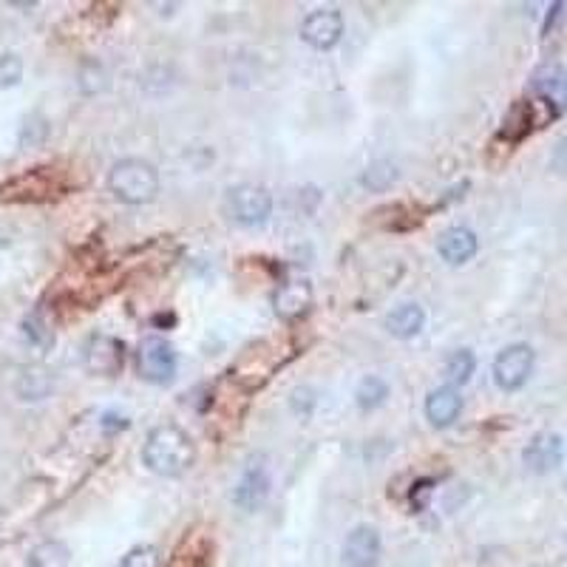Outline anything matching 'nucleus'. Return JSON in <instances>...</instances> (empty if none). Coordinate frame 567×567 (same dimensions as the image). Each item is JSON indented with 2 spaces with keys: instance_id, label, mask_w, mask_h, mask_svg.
I'll list each match as a JSON object with an SVG mask.
<instances>
[{
  "instance_id": "f257e3e1",
  "label": "nucleus",
  "mask_w": 567,
  "mask_h": 567,
  "mask_svg": "<svg viewBox=\"0 0 567 567\" xmlns=\"http://www.w3.org/2000/svg\"><path fill=\"white\" fill-rule=\"evenodd\" d=\"M193 463H196V446L188 431L173 423L156 426L142 446V465L156 477H182Z\"/></svg>"
},
{
  "instance_id": "f03ea898",
  "label": "nucleus",
  "mask_w": 567,
  "mask_h": 567,
  "mask_svg": "<svg viewBox=\"0 0 567 567\" xmlns=\"http://www.w3.org/2000/svg\"><path fill=\"white\" fill-rule=\"evenodd\" d=\"M108 190L122 205H148L159 196V173L145 159H120L108 171Z\"/></svg>"
},
{
  "instance_id": "7ed1b4c3",
  "label": "nucleus",
  "mask_w": 567,
  "mask_h": 567,
  "mask_svg": "<svg viewBox=\"0 0 567 567\" xmlns=\"http://www.w3.org/2000/svg\"><path fill=\"white\" fill-rule=\"evenodd\" d=\"M227 213L241 227H261L273 216V193L253 182L236 185L227 190Z\"/></svg>"
},
{
  "instance_id": "20e7f679",
  "label": "nucleus",
  "mask_w": 567,
  "mask_h": 567,
  "mask_svg": "<svg viewBox=\"0 0 567 567\" xmlns=\"http://www.w3.org/2000/svg\"><path fill=\"white\" fill-rule=\"evenodd\" d=\"M176 349H173L165 338L151 335L139 344V378L154 383V386H165L176 378Z\"/></svg>"
},
{
  "instance_id": "39448f33",
  "label": "nucleus",
  "mask_w": 567,
  "mask_h": 567,
  "mask_svg": "<svg viewBox=\"0 0 567 567\" xmlns=\"http://www.w3.org/2000/svg\"><path fill=\"white\" fill-rule=\"evenodd\" d=\"M536 355L528 344L505 346L494 361V383L502 392H516L522 389L533 372Z\"/></svg>"
},
{
  "instance_id": "423d86ee",
  "label": "nucleus",
  "mask_w": 567,
  "mask_h": 567,
  "mask_svg": "<svg viewBox=\"0 0 567 567\" xmlns=\"http://www.w3.org/2000/svg\"><path fill=\"white\" fill-rule=\"evenodd\" d=\"M344 37V15L338 9H315L301 23V40L315 52H329Z\"/></svg>"
},
{
  "instance_id": "0eeeda50",
  "label": "nucleus",
  "mask_w": 567,
  "mask_h": 567,
  "mask_svg": "<svg viewBox=\"0 0 567 567\" xmlns=\"http://www.w3.org/2000/svg\"><path fill=\"white\" fill-rule=\"evenodd\" d=\"M122 363H125V346L111 335H94L83 346V366L91 375L117 378L122 372Z\"/></svg>"
},
{
  "instance_id": "6e6552de",
  "label": "nucleus",
  "mask_w": 567,
  "mask_h": 567,
  "mask_svg": "<svg viewBox=\"0 0 567 567\" xmlns=\"http://www.w3.org/2000/svg\"><path fill=\"white\" fill-rule=\"evenodd\" d=\"M562 460H565V440L550 431L536 434L522 451V463L533 474H550L562 465Z\"/></svg>"
},
{
  "instance_id": "1a4fd4ad",
  "label": "nucleus",
  "mask_w": 567,
  "mask_h": 567,
  "mask_svg": "<svg viewBox=\"0 0 567 567\" xmlns=\"http://www.w3.org/2000/svg\"><path fill=\"white\" fill-rule=\"evenodd\" d=\"M267 497H270V471L264 463H250L233 488V502L236 508L253 514L267 502Z\"/></svg>"
},
{
  "instance_id": "9d476101",
  "label": "nucleus",
  "mask_w": 567,
  "mask_h": 567,
  "mask_svg": "<svg viewBox=\"0 0 567 567\" xmlns=\"http://www.w3.org/2000/svg\"><path fill=\"white\" fill-rule=\"evenodd\" d=\"M380 533L372 525H358L355 531L346 536L344 550V567H378L380 562Z\"/></svg>"
},
{
  "instance_id": "9b49d317",
  "label": "nucleus",
  "mask_w": 567,
  "mask_h": 567,
  "mask_svg": "<svg viewBox=\"0 0 567 567\" xmlns=\"http://www.w3.org/2000/svg\"><path fill=\"white\" fill-rule=\"evenodd\" d=\"M312 284L307 278H295L278 287V293L273 295V310L281 321H298L301 315H307L312 307Z\"/></svg>"
},
{
  "instance_id": "f8f14e48",
  "label": "nucleus",
  "mask_w": 567,
  "mask_h": 567,
  "mask_svg": "<svg viewBox=\"0 0 567 567\" xmlns=\"http://www.w3.org/2000/svg\"><path fill=\"white\" fill-rule=\"evenodd\" d=\"M480 250V241H477V233L468 230V227H448L440 233L437 239V253L440 258L451 264V267H463L471 258L477 256Z\"/></svg>"
},
{
  "instance_id": "ddd939ff",
  "label": "nucleus",
  "mask_w": 567,
  "mask_h": 567,
  "mask_svg": "<svg viewBox=\"0 0 567 567\" xmlns=\"http://www.w3.org/2000/svg\"><path fill=\"white\" fill-rule=\"evenodd\" d=\"M463 414V397L454 386H440V389H431L426 397V417L434 429H448L454 426V420Z\"/></svg>"
},
{
  "instance_id": "4468645a",
  "label": "nucleus",
  "mask_w": 567,
  "mask_h": 567,
  "mask_svg": "<svg viewBox=\"0 0 567 567\" xmlns=\"http://www.w3.org/2000/svg\"><path fill=\"white\" fill-rule=\"evenodd\" d=\"M423 327H426V310L420 304H414V301H406V304L395 307L386 318V329L397 341H409L414 335H420Z\"/></svg>"
},
{
  "instance_id": "2eb2a0df",
  "label": "nucleus",
  "mask_w": 567,
  "mask_h": 567,
  "mask_svg": "<svg viewBox=\"0 0 567 567\" xmlns=\"http://www.w3.org/2000/svg\"><path fill=\"white\" fill-rule=\"evenodd\" d=\"M533 125H536V120H533V103L519 100V103L511 105V111L505 114L502 128H499V137L505 139V142H511V145H516V142H522V139L531 134Z\"/></svg>"
},
{
  "instance_id": "dca6fc26",
  "label": "nucleus",
  "mask_w": 567,
  "mask_h": 567,
  "mask_svg": "<svg viewBox=\"0 0 567 567\" xmlns=\"http://www.w3.org/2000/svg\"><path fill=\"white\" fill-rule=\"evenodd\" d=\"M171 567H213V545L205 536H193L185 539L182 548L173 553Z\"/></svg>"
},
{
  "instance_id": "f3484780",
  "label": "nucleus",
  "mask_w": 567,
  "mask_h": 567,
  "mask_svg": "<svg viewBox=\"0 0 567 567\" xmlns=\"http://www.w3.org/2000/svg\"><path fill=\"white\" fill-rule=\"evenodd\" d=\"M71 565V550L69 545L49 539V542H40L37 548L29 550V559L26 567H69Z\"/></svg>"
},
{
  "instance_id": "a211bd4d",
  "label": "nucleus",
  "mask_w": 567,
  "mask_h": 567,
  "mask_svg": "<svg viewBox=\"0 0 567 567\" xmlns=\"http://www.w3.org/2000/svg\"><path fill=\"white\" fill-rule=\"evenodd\" d=\"M54 380L52 372L46 369H23L18 378V395L20 400H43L52 395Z\"/></svg>"
},
{
  "instance_id": "6ab92c4d",
  "label": "nucleus",
  "mask_w": 567,
  "mask_h": 567,
  "mask_svg": "<svg viewBox=\"0 0 567 567\" xmlns=\"http://www.w3.org/2000/svg\"><path fill=\"white\" fill-rule=\"evenodd\" d=\"M389 400V383L378 375H366L355 389V403L363 412H375Z\"/></svg>"
},
{
  "instance_id": "aec40b11",
  "label": "nucleus",
  "mask_w": 567,
  "mask_h": 567,
  "mask_svg": "<svg viewBox=\"0 0 567 567\" xmlns=\"http://www.w3.org/2000/svg\"><path fill=\"white\" fill-rule=\"evenodd\" d=\"M474 369H477V358H474L471 349H457L443 363V375H446L448 386H465L474 375Z\"/></svg>"
},
{
  "instance_id": "412c9836",
  "label": "nucleus",
  "mask_w": 567,
  "mask_h": 567,
  "mask_svg": "<svg viewBox=\"0 0 567 567\" xmlns=\"http://www.w3.org/2000/svg\"><path fill=\"white\" fill-rule=\"evenodd\" d=\"M397 168L392 162H386V159H378V162H372L361 176V185L363 188L375 190V193H383V190H389L392 185L397 182Z\"/></svg>"
},
{
  "instance_id": "4be33fe9",
  "label": "nucleus",
  "mask_w": 567,
  "mask_h": 567,
  "mask_svg": "<svg viewBox=\"0 0 567 567\" xmlns=\"http://www.w3.org/2000/svg\"><path fill=\"white\" fill-rule=\"evenodd\" d=\"M120 567H162V553L154 545H137L122 556Z\"/></svg>"
},
{
  "instance_id": "5701e85b",
  "label": "nucleus",
  "mask_w": 567,
  "mask_h": 567,
  "mask_svg": "<svg viewBox=\"0 0 567 567\" xmlns=\"http://www.w3.org/2000/svg\"><path fill=\"white\" fill-rule=\"evenodd\" d=\"M23 80V60L18 54H0V91L15 88Z\"/></svg>"
}]
</instances>
